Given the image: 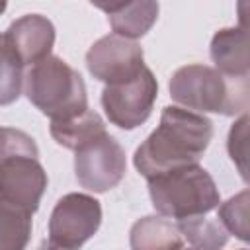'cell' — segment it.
<instances>
[{
    "instance_id": "obj_12",
    "label": "cell",
    "mask_w": 250,
    "mask_h": 250,
    "mask_svg": "<svg viewBox=\"0 0 250 250\" xmlns=\"http://www.w3.org/2000/svg\"><path fill=\"white\" fill-rule=\"evenodd\" d=\"M96 8L104 10L107 14L109 25L115 35L125 37V39H139L150 27L154 25L158 18V4L150 0L143 2H111V4H102L96 2Z\"/></svg>"
},
{
    "instance_id": "obj_19",
    "label": "cell",
    "mask_w": 250,
    "mask_h": 250,
    "mask_svg": "<svg viewBox=\"0 0 250 250\" xmlns=\"http://www.w3.org/2000/svg\"><path fill=\"white\" fill-rule=\"evenodd\" d=\"M246 139H248V115L242 113L232 123V127L229 131L227 148H229L230 160L236 164V168L244 180H246Z\"/></svg>"
},
{
    "instance_id": "obj_18",
    "label": "cell",
    "mask_w": 250,
    "mask_h": 250,
    "mask_svg": "<svg viewBox=\"0 0 250 250\" xmlns=\"http://www.w3.org/2000/svg\"><path fill=\"white\" fill-rule=\"evenodd\" d=\"M217 219L227 234H234L238 240L248 242V189L221 203L217 207Z\"/></svg>"
},
{
    "instance_id": "obj_1",
    "label": "cell",
    "mask_w": 250,
    "mask_h": 250,
    "mask_svg": "<svg viewBox=\"0 0 250 250\" xmlns=\"http://www.w3.org/2000/svg\"><path fill=\"white\" fill-rule=\"evenodd\" d=\"M213 137V123L203 113L166 105L158 127L135 150L133 164L146 180L164 172L199 164Z\"/></svg>"
},
{
    "instance_id": "obj_14",
    "label": "cell",
    "mask_w": 250,
    "mask_h": 250,
    "mask_svg": "<svg viewBox=\"0 0 250 250\" xmlns=\"http://www.w3.org/2000/svg\"><path fill=\"white\" fill-rule=\"evenodd\" d=\"M49 131H51V137L61 146L70 148L74 152L80 146L88 145L90 141L98 139L100 135L107 133L104 119L92 109H86L84 113H80L72 119H66V121H51Z\"/></svg>"
},
{
    "instance_id": "obj_22",
    "label": "cell",
    "mask_w": 250,
    "mask_h": 250,
    "mask_svg": "<svg viewBox=\"0 0 250 250\" xmlns=\"http://www.w3.org/2000/svg\"><path fill=\"white\" fill-rule=\"evenodd\" d=\"M188 250H195V248H188ZM242 250H246V248H242Z\"/></svg>"
},
{
    "instance_id": "obj_21",
    "label": "cell",
    "mask_w": 250,
    "mask_h": 250,
    "mask_svg": "<svg viewBox=\"0 0 250 250\" xmlns=\"http://www.w3.org/2000/svg\"><path fill=\"white\" fill-rule=\"evenodd\" d=\"M6 6H8L6 2H0V14H4V10H6Z\"/></svg>"
},
{
    "instance_id": "obj_17",
    "label": "cell",
    "mask_w": 250,
    "mask_h": 250,
    "mask_svg": "<svg viewBox=\"0 0 250 250\" xmlns=\"http://www.w3.org/2000/svg\"><path fill=\"white\" fill-rule=\"evenodd\" d=\"M178 230L184 238L189 240L191 248L195 250H221L229 240V234L219 225V221H211L205 217L180 221Z\"/></svg>"
},
{
    "instance_id": "obj_15",
    "label": "cell",
    "mask_w": 250,
    "mask_h": 250,
    "mask_svg": "<svg viewBox=\"0 0 250 250\" xmlns=\"http://www.w3.org/2000/svg\"><path fill=\"white\" fill-rule=\"evenodd\" d=\"M31 238V213L0 203V250H25Z\"/></svg>"
},
{
    "instance_id": "obj_2",
    "label": "cell",
    "mask_w": 250,
    "mask_h": 250,
    "mask_svg": "<svg viewBox=\"0 0 250 250\" xmlns=\"http://www.w3.org/2000/svg\"><path fill=\"white\" fill-rule=\"evenodd\" d=\"M170 98L197 113H246L248 78H227L207 64L180 66L170 78Z\"/></svg>"
},
{
    "instance_id": "obj_8",
    "label": "cell",
    "mask_w": 250,
    "mask_h": 250,
    "mask_svg": "<svg viewBox=\"0 0 250 250\" xmlns=\"http://www.w3.org/2000/svg\"><path fill=\"white\" fill-rule=\"evenodd\" d=\"M127 172L123 146L107 133L80 146L74 154V174L82 188L104 193L115 188Z\"/></svg>"
},
{
    "instance_id": "obj_6",
    "label": "cell",
    "mask_w": 250,
    "mask_h": 250,
    "mask_svg": "<svg viewBox=\"0 0 250 250\" xmlns=\"http://www.w3.org/2000/svg\"><path fill=\"white\" fill-rule=\"evenodd\" d=\"M158 96V82L150 68H143L139 76L123 84L105 86L102 92V107L119 129L131 131L141 127L152 113Z\"/></svg>"
},
{
    "instance_id": "obj_13",
    "label": "cell",
    "mask_w": 250,
    "mask_h": 250,
    "mask_svg": "<svg viewBox=\"0 0 250 250\" xmlns=\"http://www.w3.org/2000/svg\"><path fill=\"white\" fill-rule=\"evenodd\" d=\"M131 250H184V236L178 225L160 215H146L129 230Z\"/></svg>"
},
{
    "instance_id": "obj_10",
    "label": "cell",
    "mask_w": 250,
    "mask_h": 250,
    "mask_svg": "<svg viewBox=\"0 0 250 250\" xmlns=\"http://www.w3.org/2000/svg\"><path fill=\"white\" fill-rule=\"evenodd\" d=\"M4 37L21 64L33 66L51 57L55 45V25L41 14H25L10 23Z\"/></svg>"
},
{
    "instance_id": "obj_5",
    "label": "cell",
    "mask_w": 250,
    "mask_h": 250,
    "mask_svg": "<svg viewBox=\"0 0 250 250\" xmlns=\"http://www.w3.org/2000/svg\"><path fill=\"white\" fill-rule=\"evenodd\" d=\"M47 184L39 150L14 152L0 158V203L33 215L39 209Z\"/></svg>"
},
{
    "instance_id": "obj_3",
    "label": "cell",
    "mask_w": 250,
    "mask_h": 250,
    "mask_svg": "<svg viewBox=\"0 0 250 250\" xmlns=\"http://www.w3.org/2000/svg\"><path fill=\"white\" fill-rule=\"evenodd\" d=\"M146 182L152 207L164 219H176L180 223L205 217L221 203L215 180L199 164L176 168Z\"/></svg>"
},
{
    "instance_id": "obj_9",
    "label": "cell",
    "mask_w": 250,
    "mask_h": 250,
    "mask_svg": "<svg viewBox=\"0 0 250 250\" xmlns=\"http://www.w3.org/2000/svg\"><path fill=\"white\" fill-rule=\"evenodd\" d=\"M86 66L90 74L105 82V86L123 84L141 74L145 68V53L139 43L109 33L92 43L86 53Z\"/></svg>"
},
{
    "instance_id": "obj_11",
    "label": "cell",
    "mask_w": 250,
    "mask_h": 250,
    "mask_svg": "<svg viewBox=\"0 0 250 250\" xmlns=\"http://www.w3.org/2000/svg\"><path fill=\"white\" fill-rule=\"evenodd\" d=\"M211 61L215 70L227 78H248V35L242 25L223 27L211 39Z\"/></svg>"
},
{
    "instance_id": "obj_20",
    "label": "cell",
    "mask_w": 250,
    "mask_h": 250,
    "mask_svg": "<svg viewBox=\"0 0 250 250\" xmlns=\"http://www.w3.org/2000/svg\"><path fill=\"white\" fill-rule=\"evenodd\" d=\"M39 250H70V248H62V246H57V244H53V242L45 240V242L39 246Z\"/></svg>"
},
{
    "instance_id": "obj_7",
    "label": "cell",
    "mask_w": 250,
    "mask_h": 250,
    "mask_svg": "<svg viewBox=\"0 0 250 250\" xmlns=\"http://www.w3.org/2000/svg\"><path fill=\"white\" fill-rule=\"evenodd\" d=\"M102 225V205L88 193L62 195L49 219V242L76 250L90 240Z\"/></svg>"
},
{
    "instance_id": "obj_4",
    "label": "cell",
    "mask_w": 250,
    "mask_h": 250,
    "mask_svg": "<svg viewBox=\"0 0 250 250\" xmlns=\"http://www.w3.org/2000/svg\"><path fill=\"white\" fill-rule=\"evenodd\" d=\"M27 100L51 121H66L88 109L86 84L61 57H47L23 74Z\"/></svg>"
},
{
    "instance_id": "obj_16",
    "label": "cell",
    "mask_w": 250,
    "mask_h": 250,
    "mask_svg": "<svg viewBox=\"0 0 250 250\" xmlns=\"http://www.w3.org/2000/svg\"><path fill=\"white\" fill-rule=\"evenodd\" d=\"M23 88V64L0 33V107L14 104Z\"/></svg>"
}]
</instances>
